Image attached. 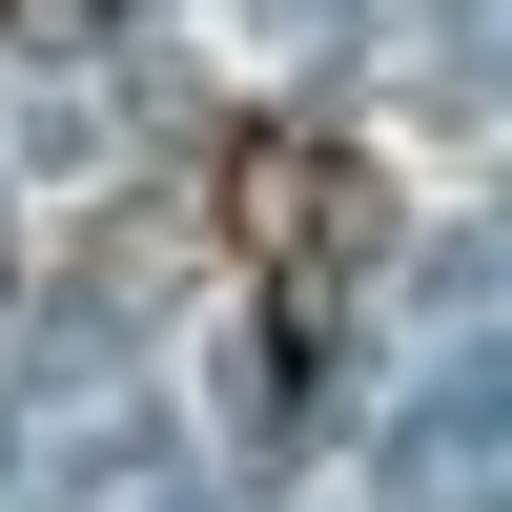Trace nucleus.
I'll return each instance as SVG.
<instances>
[{"instance_id": "f257e3e1", "label": "nucleus", "mask_w": 512, "mask_h": 512, "mask_svg": "<svg viewBox=\"0 0 512 512\" xmlns=\"http://www.w3.org/2000/svg\"><path fill=\"white\" fill-rule=\"evenodd\" d=\"M205 226L267 287V328H328V287L369 267V144H328V123H226V144H205Z\"/></svg>"}, {"instance_id": "f03ea898", "label": "nucleus", "mask_w": 512, "mask_h": 512, "mask_svg": "<svg viewBox=\"0 0 512 512\" xmlns=\"http://www.w3.org/2000/svg\"><path fill=\"white\" fill-rule=\"evenodd\" d=\"M0 21H21V0H0Z\"/></svg>"}]
</instances>
